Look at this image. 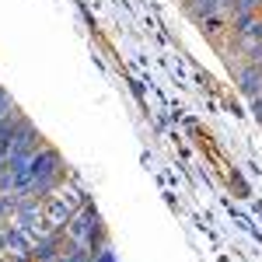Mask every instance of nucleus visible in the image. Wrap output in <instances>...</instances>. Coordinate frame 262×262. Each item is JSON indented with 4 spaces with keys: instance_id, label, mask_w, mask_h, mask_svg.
I'll return each instance as SVG.
<instances>
[{
    "instance_id": "nucleus-1",
    "label": "nucleus",
    "mask_w": 262,
    "mask_h": 262,
    "mask_svg": "<svg viewBox=\"0 0 262 262\" xmlns=\"http://www.w3.org/2000/svg\"><path fill=\"white\" fill-rule=\"evenodd\" d=\"M28 175L32 182H63V164H60V154L53 150V147H39L35 154H32V161H28Z\"/></svg>"
},
{
    "instance_id": "nucleus-2",
    "label": "nucleus",
    "mask_w": 262,
    "mask_h": 262,
    "mask_svg": "<svg viewBox=\"0 0 262 262\" xmlns=\"http://www.w3.org/2000/svg\"><path fill=\"white\" fill-rule=\"evenodd\" d=\"M98 227H101L98 213H95L91 206H84V210H77V213L67 221L63 231H67V242H84V245H88V242H91V234H95Z\"/></svg>"
},
{
    "instance_id": "nucleus-3",
    "label": "nucleus",
    "mask_w": 262,
    "mask_h": 262,
    "mask_svg": "<svg viewBox=\"0 0 262 262\" xmlns=\"http://www.w3.org/2000/svg\"><path fill=\"white\" fill-rule=\"evenodd\" d=\"M234 77H238V88H242L245 98H259L262 95V67L242 63V67L234 70Z\"/></svg>"
},
{
    "instance_id": "nucleus-4",
    "label": "nucleus",
    "mask_w": 262,
    "mask_h": 262,
    "mask_svg": "<svg viewBox=\"0 0 262 262\" xmlns=\"http://www.w3.org/2000/svg\"><path fill=\"white\" fill-rule=\"evenodd\" d=\"M185 11L196 21H203L210 14H217V11H224V0H185Z\"/></svg>"
}]
</instances>
